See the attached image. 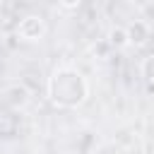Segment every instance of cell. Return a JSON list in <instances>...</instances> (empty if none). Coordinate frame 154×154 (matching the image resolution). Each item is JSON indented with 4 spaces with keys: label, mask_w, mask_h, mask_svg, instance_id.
Returning <instances> with one entry per match:
<instances>
[{
    "label": "cell",
    "mask_w": 154,
    "mask_h": 154,
    "mask_svg": "<svg viewBox=\"0 0 154 154\" xmlns=\"http://www.w3.org/2000/svg\"><path fill=\"white\" fill-rule=\"evenodd\" d=\"M89 84L75 67H58L48 77V99L58 108H77L87 101Z\"/></svg>",
    "instance_id": "6da1fadb"
},
{
    "label": "cell",
    "mask_w": 154,
    "mask_h": 154,
    "mask_svg": "<svg viewBox=\"0 0 154 154\" xmlns=\"http://www.w3.org/2000/svg\"><path fill=\"white\" fill-rule=\"evenodd\" d=\"M17 34H19L24 41H38V38L46 34V22H43V17H38V14H26V17H22L19 24H17Z\"/></svg>",
    "instance_id": "7a4b0ae2"
},
{
    "label": "cell",
    "mask_w": 154,
    "mask_h": 154,
    "mask_svg": "<svg viewBox=\"0 0 154 154\" xmlns=\"http://www.w3.org/2000/svg\"><path fill=\"white\" fill-rule=\"evenodd\" d=\"M2 99L10 108H24L29 103V89L24 84H10V87H5Z\"/></svg>",
    "instance_id": "3957f363"
},
{
    "label": "cell",
    "mask_w": 154,
    "mask_h": 154,
    "mask_svg": "<svg viewBox=\"0 0 154 154\" xmlns=\"http://www.w3.org/2000/svg\"><path fill=\"white\" fill-rule=\"evenodd\" d=\"M149 38H152V31H149V26H147L144 22H132V24L128 26V43H130V46L142 48Z\"/></svg>",
    "instance_id": "277c9868"
},
{
    "label": "cell",
    "mask_w": 154,
    "mask_h": 154,
    "mask_svg": "<svg viewBox=\"0 0 154 154\" xmlns=\"http://www.w3.org/2000/svg\"><path fill=\"white\" fill-rule=\"evenodd\" d=\"M106 41H108L113 48H125V46H130V43H128V29H123V26H113V29L108 31Z\"/></svg>",
    "instance_id": "5b68a950"
},
{
    "label": "cell",
    "mask_w": 154,
    "mask_h": 154,
    "mask_svg": "<svg viewBox=\"0 0 154 154\" xmlns=\"http://www.w3.org/2000/svg\"><path fill=\"white\" fill-rule=\"evenodd\" d=\"M111 51H113V46H111L106 38H101V41H96V43L91 46V53H94L96 58H101V60H103V58H108V55H111Z\"/></svg>",
    "instance_id": "8992f818"
},
{
    "label": "cell",
    "mask_w": 154,
    "mask_h": 154,
    "mask_svg": "<svg viewBox=\"0 0 154 154\" xmlns=\"http://www.w3.org/2000/svg\"><path fill=\"white\" fill-rule=\"evenodd\" d=\"M142 77L147 82H154V53L142 60Z\"/></svg>",
    "instance_id": "52a82bcc"
},
{
    "label": "cell",
    "mask_w": 154,
    "mask_h": 154,
    "mask_svg": "<svg viewBox=\"0 0 154 154\" xmlns=\"http://www.w3.org/2000/svg\"><path fill=\"white\" fill-rule=\"evenodd\" d=\"M58 2H60L65 10H77V7L82 5V0H58Z\"/></svg>",
    "instance_id": "ba28073f"
}]
</instances>
